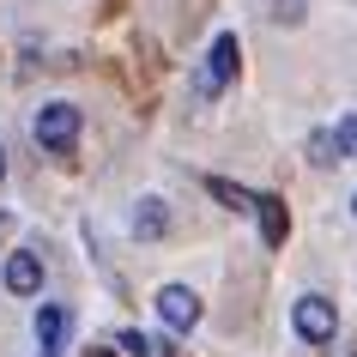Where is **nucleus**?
I'll use <instances>...</instances> for the list:
<instances>
[{"instance_id":"nucleus-4","label":"nucleus","mask_w":357,"mask_h":357,"mask_svg":"<svg viewBox=\"0 0 357 357\" xmlns=\"http://www.w3.org/2000/svg\"><path fill=\"white\" fill-rule=\"evenodd\" d=\"M230 73H236V37H230V31H225V37L212 43L206 67H200V91H206V97H218V91H225V85H230Z\"/></svg>"},{"instance_id":"nucleus-11","label":"nucleus","mask_w":357,"mask_h":357,"mask_svg":"<svg viewBox=\"0 0 357 357\" xmlns=\"http://www.w3.org/2000/svg\"><path fill=\"white\" fill-rule=\"evenodd\" d=\"M212 194H218V200H225V206H255V200H248L243 188H230V182H212Z\"/></svg>"},{"instance_id":"nucleus-6","label":"nucleus","mask_w":357,"mask_h":357,"mask_svg":"<svg viewBox=\"0 0 357 357\" xmlns=\"http://www.w3.org/2000/svg\"><path fill=\"white\" fill-rule=\"evenodd\" d=\"M255 218H261V243L266 248H284L291 218H284V200H279V194H255Z\"/></svg>"},{"instance_id":"nucleus-3","label":"nucleus","mask_w":357,"mask_h":357,"mask_svg":"<svg viewBox=\"0 0 357 357\" xmlns=\"http://www.w3.org/2000/svg\"><path fill=\"white\" fill-rule=\"evenodd\" d=\"M158 321H164L169 333H188L194 321H200V297H194L188 284H164L158 291Z\"/></svg>"},{"instance_id":"nucleus-9","label":"nucleus","mask_w":357,"mask_h":357,"mask_svg":"<svg viewBox=\"0 0 357 357\" xmlns=\"http://www.w3.org/2000/svg\"><path fill=\"white\" fill-rule=\"evenodd\" d=\"M345 151H339V133H309V164H321V169H333Z\"/></svg>"},{"instance_id":"nucleus-10","label":"nucleus","mask_w":357,"mask_h":357,"mask_svg":"<svg viewBox=\"0 0 357 357\" xmlns=\"http://www.w3.org/2000/svg\"><path fill=\"white\" fill-rule=\"evenodd\" d=\"M333 133H339V151H351V158H357V109L345 115V121H339Z\"/></svg>"},{"instance_id":"nucleus-2","label":"nucleus","mask_w":357,"mask_h":357,"mask_svg":"<svg viewBox=\"0 0 357 357\" xmlns=\"http://www.w3.org/2000/svg\"><path fill=\"white\" fill-rule=\"evenodd\" d=\"M37 139H43V151H67L79 139V109L73 103H49L37 115Z\"/></svg>"},{"instance_id":"nucleus-14","label":"nucleus","mask_w":357,"mask_h":357,"mask_svg":"<svg viewBox=\"0 0 357 357\" xmlns=\"http://www.w3.org/2000/svg\"><path fill=\"white\" fill-rule=\"evenodd\" d=\"M351 212H357V194H351Z\"/></svg>"},{"instance_id":"nucleus-8","label":"nucleus","mask_w":357,"mask_h":357,"mask_svg":"<svg viewBox=\"0 0 357 357\" xmlns=\"http://www.w3.org/2000/svg\"><path fill=\"white\" fill-rule=\"evenodd\" d=\"M61 333H67V315H61L55 303L37 315V339H43V357H61Z\"/></svg>"},{"instance_id":"nucleus-1","label":"nucleus","mask_w":357,"mask_h":357,"mask_svg":"<svg viewBox=\"0 0 357 357\" xmlns=\"http://www.w3.org/2000/svg\"><path fill=\"white\" fill-rule=\"evenodd\" d=\"M291 327H297V339H309V345H327L333 327H339V315H333V303H327V297H297Z\"/></svg>"},{"instance_id":"nucleus-7","label":"nucleus","mask_w":357,"mask_h":357,"mask_svg":"<svg viewBox=\"0 0 357 357\" xmlns=\"http://www.w3.org/2000/svg\"><path fill=\"white\" fill-rule=\"evenodd\" d=\"M133 230H139V236H146V243H158V236H164L169 230V212H164V200H139V206H133Z\"/></svg>"},{"instance_id":"nucleus-12","label":"nucleus","mask_w":357,"mask_h":357,"mask_svg":"<svg viewBox=\"0 0 357 357\" xmlns=\"http://www.w3.org/2000/svg\"><path fill=\"white\" fill-rule=\"evenodd\" d=\"M91 357H115V345H103V351H91Z\"/></svg>"},{"instance_id":"nucleus-15","label":"nucleus","mask_w":357,"mask_h":357,"mask_svg":"<svg viewBox=\"0 0 357 357\" xmlns=\"http://www.w3.org/2000/svg\"><path fill=\"white\" fill-rule=\"evenodd\" d=\"M351 357H357V351H351Z\"/></svg>"},{"instance_id":"nucleus-5","label":"nucleus","mask_w":357,"mask_h":357,"mask_svg":"<svg viewBox=\"0 0 357 357\" xmlns=\"http://www.w3.org/2000/svg\"><path fill=\"white\" fill-rule=\"evenodd\" d=\"M0 279H6V291H13V297H37V291H43V261L31 255V248H13Z\"/></svg>"},{"instance_id":"nucleus-13","label":"nucleus","mask_w":357,"mask_h":357,"mask_svg":"<svg viewBox=\"0 0 357 357\" xmlns=\"http://www.w3.org/2000/svg\"><path fill=\"white\" fill-rule=\"evenodd\" d=\"M0 182H6V151H0Z\"/></svg>"}]
</instances>
